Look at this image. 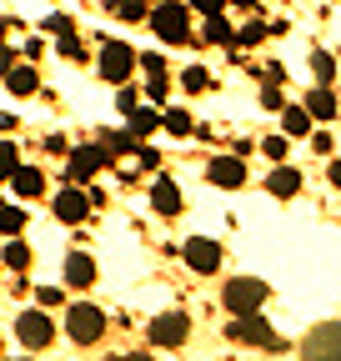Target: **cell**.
Returning a JSON list of instances; mask_svg holds the SVG:
<instances>
[{
	"mask_svg": "<svg viewBox=\"0 0 341 361\" xmlns=\"http://www.w3.org/2000/svg\"><path fill=\"white\" fill-rule=\"evenodd\" d=\"M221 301H226L231 316H246V311H261V306L271 301V286H266L261 276H231V281L221 286Z\"/></svg>",
	"mask_w": 341,
	"mask_h": 361,
	"instance_id": "cell-1",
	"label": "cell"
},
{
	"mask_svg": "<svg viewBox=\"0 0 341 361\" xmlns=\"http://www.w3.org/2000/svg\"><path fill=\"white\" fill-rule=\"evenodd\" d=\"M226 336L231 341H246V346H256V351H281L286 341L261 322V311H246V316H231V326H226Z\"/></svg>",
	"mask_w": 341,
	"mask_h": 361,
	"instance_id": "cell-2",
	"label": "cell"
},
{
	"mask_svg": "<svg viewBox=\"0 0 341 361\" xmlns=\"http://www.w3.org/2000/svg\"><path fill=\"white\" fill-rule=\"evenodd\" d=\"M151 30H156L166 45H191V16H186V6L161 0V6L151 11Z\"/></svg>",
	"mask_w": 341,
	"mask_h": 361,
	"instance_id": "cell-3",
	"label": "cell"
},
{
	"mask_svg": "<svg viewBox=\"0 0 341 361\" xmlns=\"http://www.w3.org/2000/svg\"><path fill=\"white\" fill-rule=\"evenodd\" d=\"M66 331H70L75 346H96V341L106 336V311L91 306V301H75L70 316H66Z\"/></svg>",
	"mask_w": 341,
	"mask_h": 361,
	"instance_id": "cell-4",
	"label": "cell"
},
{
	"mask_svg": "<svg viewBox=\"0 0 341 361\" xmlns=\"http://www.w3.org/2000/svg\"><path fill=\"white\" fill-rule=\"evenodd\" d=\"M96 71H101V80L125 85V75L136 71V51H131L125 40H106V45H101V61H96Z\"/></svg>",
	"mask_w": 341,
	"mask_h": 361,
	"instance_id": "cell-5",
	"label": "cell"
},
{
	"mask_svg": "<svg viewBox=\"0 0 341 361\" xmlns=\"http://www.w3.org/2000/svg\"><path fill=\"white\" fill-rule=\"evenodd\" d=\"M151 346H166V351H176V346H186L191 341V316L186 311H166V316H156L151 322Z\"/></svg>",
	"mask_w": 341,
	"mask_h": 361,
	"instance_id": "cell-6",
	"label": "cell"
},
{
	"mask_svg": "<svg viewBox=\"0 0 341 361\" xmlns=\"http://www.w3.org/2000/svg\"><path fill=\"white\" fill-rule=\"evenodd\" d=\"M16 336H20L25 351H46V346L56 341V326H51L46 311H20V316H16Z\"/></svg>",
	"mask_w": 341,
	"mask_h": 361,
	"instance_id": "cell-7",
	"label": "cell"
},
{
	"mask_svg": "<svg viewBox=\"0 0 341 361\" xmlns=\"http://www.w3.org/2000/svg\"><path fill=\"white\" fill-rule=\"evenodd\" d=\"M101 166H106V151L101 146H75L70 156H66V180H96L101 176Z\"/></svg>",
	"mask_w": 341,
	"mask_h": 361,
	"instance_id": "cell-8",
	"label": "cell"
},
{
	"mask_svg": "<svg viewBox=\"0 0 341 361\" xmlns=\"http://www.w3.org/2000/svg\"><path fill=\"white\" fill-rule=\"evenodd\" d=\"M206 180L216 191H241L246 186V161L241 156H216V161L206 166Z\"/></svg>",
	"mask_w": 341,
	"mask_h": 361,
	"instance_id": "cell-9",
	"label": "cell"
},
{
	"mask_svg": "<svg viewBox=\"0 0 341 361\" xmlns=\"http://www.w3.org/2000/svg\"><path fill=\"white\" fill-rule=\"evenodd\" d=\"M181 256H186L191 271H201V276H211V271L221 266V246H216V241H206V236H191Z\"/></svg>",
	"mask_w": 341,
	"mask_h": 361,
	"instance_id": "cell-10",
	"label": "cell"
},
{
	"mask_svg": "<svg viewBox=\"0 0 341 361\" xmlns=\"http://www.w3.org/2000/svg\"><path fill=\"white\" fill-rule=\"evenodd\" d=\"M85 216H91V201H85V191H80L75 180H70V186L56 196V221H66V226H80Z\"/></svg>",
	"mask_w": 341,
	"mask_h": 361,
	"instance_id": "cell-11",
	"label": "cell"
},
{
	"mask_svg": "<svg viewBox=\"0 0 341 361\" xmlns=\"http://www.w3.org/2000/svg\"><path fill=\"white\" fill-rule=\"evenodd\" d=\"M6 180H11V191H16L20 201H35V196H46V176H40L35 166H20V161H16Z\"/></svg>",
	"mask_w": 341,
	"mask_h": 361,
	"instance_id": "cell-12",
	"label": "cell"
},
{
	"mask_svg": "<svg viewBox=\"0 0 341 361\" xmlns=\"http://www.w3.org/2000/svg\"><path fill=\"white\" fill-rule=\"evenodd\" d=\"M66 286H70V291H91V286H96V261L85 256V251H75V256L66 261Z\"/></svg>",
	"mask_w": 341,
	"mask_h": 361,
	"instance_id": "cell-13",
	"label": "cell"
},
{
	"mask_svg": "<svg viewBox=\"0 0 341 361\" xmlns=\"http://www.w3.org/2000/svg\"><path fill=\"white\" fill-rule=\"evenodd\" d=\"M151 206L161 211V216H181V186L176 180H151Z\"/></svg>",
	"mask_w": 341,
	"mask_h": 361,
	"instance_id": "cell-14",
	"label": "cell"
},
{
	"mask_svg": "<svg viewBox=\"0 0 341 361\" xmlns=\"http://www.w3.org/2000/svg\"><path fill=\"white\" fill-rule=\"evenodd\" d=\"M266 191H271V196H281V201H291L296 191H302V171H291V166H281V161H276V171L266 176Z\"/></svg>",
	"mask_w": 341,
	"mask_h": 361,
	"instance_id": "cell-15",
	"label": "cell"
},
{
	"mask_svg": "<svg viewBox=\"0 0 341 361\" xmlns=\"http://www.w3.org/2000/svg\"><path fill=\"white\" fill-rule=\"evenodd\" d=\"M6 85H11V96H35V90H40V75H35V66H30V61H25V66H16V61H11Z\"/></svg>",
	"mask_w": 341,
	"mask_h": 361,
	"instance_id": "cell-16",
	"label": "cell"
},
{
	"mask_svg": "<svg viewBox=\"0 0 341 361\" xmlns=\"http://www.w3.org/2000/svg\"><path fill=\"white\" fill-rule=\"evenodd\" d=\"M306 116L311 121H336V90L331 85H316L311 96H306Z\"/></svg>",
	"mask_w": 341,
	"mask_h": 361,
	"instance_id": "cell-17",
	"label": "cell"
},
{
	"mask_svg": "<svg viewBox=\"0 0 341 361\" xmlns=\"http://www.w3.org/2000/svg\"><path fill=\"white\" fill-rule=\"evenodd\" d=\"M231 35H236V25L216 11V16H206V25H201V40L206 45H231Z\"/></svg>",
	"mask_w": 341,
	"mask_h": 361,
	"instance_id": "cell-18",
	"label": "cell"
},
{
	"mask_svg": "<svg viewBox=\"0 0 341 361\" xmlns=\"http://www.w3.org/2000/svg\"><path fill=\"white\" fill-rule=\"evenodd\" d=\"M276 111H281V130H286V135H311V116H306V106H286V101H281Z\"/></svg>",
	"mask_w": 341,
	"mask_h": 361,
	"instance_id": "cell-19",
	"label": "cell"
},
{
	"mask_svg": "<svg viewBox=\"0 0 341 361\" xmlns=\"http://www.w3.org/2000/svg\"><path fill=\"white\" fill-rule=\"evenodd\" d=\"M336 356V322H326V326H316L311 336H306V356Z\"/></svg>",
	"mask_w": 341,
	"mask_h": 361,
	"instance_id": "cell-20",
	"label": "cell"
},
{
	"mask_svg": "<svg viewBox=\"0 0 341 361\" xmlns=\"http://www.w3.org/2000/svg\"><path fill=\"white\" fill-rule=\"evenodd\" d=\"M125 116H131V135H151L156 126H161V116H156V106H131V111H125Z\"/></svg>",
	"mask_w": 341,
	"mask_h": 361,
	"instance_id": "cell-21",
	"label": "cell"
},
{
	"mask_svg": "<svg viewBox=\"0 0 341 361\" xmlns=\"http://www.w3.org/2000/svg\"><path fill=\"white\" fill-rule=\"evenodd\" d=\"M0 261H6L11 271H25V266L35 261V251H30V246H25L20 236H11V246H6V251H0Z\"/></svg>",
	"mask_w": 341,
	"mask_h": 361,
	"instance_id": "cell-22",
	"label": "cell"
},
{
	"mask_svg": "<svg viewBox=\"0 0 341 361\" xmlns=\"http://www.w3.org/2000/svg\"><path fill=\"white\" fill-rule=\"evenodd\" d=\"M161 126H166L170 135H191V130H196L191 111H166V116H161Z\"/></svg>",
	"mask_w": 341,
	"mask_h": 361,
	"instance_id": "cell-23",
	"label": "cell"
},
{
	"mask_svg": "<svg viewBox=\"0 0 341 361\" xmlns=\"http://www.w3.org/2000/svg\"><path fill=\"white\" fill-rule=\"evenodd\" d=\"M0 231H6V236H20V231H25V211H20V206H0Z\"/></svg>",
	"mask_w": 341,
	"mask_h": 361,
	"instance_id": "cell-24",
	"label": "cell"
},
{
	"mask_svg": "<svg viewBox=\"0 0 341 361\" xmlns=\"http://www.w3.org/2000/svg\"><path fill=\"white\" fill-rule=\"evenodd\" d=\"M311 71H316L321 85H331V80H336V56H331V51H316V56H311Z\"/></svg>",
	"mask_w": 341,
	"mask_h": 361,
	"instance_id": "cell-25",
	"label": "cell"
},
{
	"mask_svg": "<svg viewBox=\"0 0 341 361\" xmlns=\"http://www.w3.org/2000/svg\"><path fill=\"white\" fill-rule=\"evenodd\" d=\"M266 35H271V30H266V25H261V20H251V25H241V30H236V35H231V45H261V40H266Z\"/></svg>",
	"mask_w": 341,
	"mask_h": 361,
	"instance_id": "cell-26",
	"label": "cell"
},
{
	"mask_svg": "<svg viewBox=\"0 0 341 361\" xmlns=\"http://www.w3.org/2000/svg\"><path fill=\"white\" fill-rule=\"evenodd\" d=\"M166 90H170L166 71H146V101H166Z\"/></svg>",
	"mask_w": 341,
	"mask_h": 361,
	"instance_id": "cell-27",
	"label": "cell"
},
{
	"mask_svg": "<svg viewBox=\"0 0 341 361\" xmlns=\"http://www.w3.org/2000/svg\"><path fill=\"white\" fill-rule=\"evenodd\" d=\"M56 51L66 56V61H80L85 51H80V40H75V30H61V40H56Z\"/></svg>",
	"mask_w": 341,
	"mask_h": 361,
	"instance_id": "cell-28",
	"label": "cell"
},
{
	"mask_svg": "<svg viewBox=\"0 0 341 361\" xmlns=\"http://www.w3.org/2000/svg\"><path fill=\"white\" fill-rule=\"evenodd\" d=\"M181 85H186V90H206V85H211V75H206L201 66H186V71H181Z\"/></svg>",
	"mask_w": 341,
	"mask_h": 361,
	"instance_id": "cell-29",
	"label": "cell"
},
{
	"mask_svg": "<svg viewBox=\"0 0 341 361\" xmlns=\"http://www.w3.org/2000/svg\"><path fill=\"white\" fill-rule=\"evenodd\" d=\"M261 151H266V161H286V135H266Z\"/></svg>",
	"mask_w": 341,
	"mask_h": 361,
	"instance_id": "cell-30",
	"label": "cell"
},
{
	"mask_svg": "<svg viewBox=\"0 0 341 361\" xmlns=\"http://www.w3.org/2000/svg\"><path fill=\"white\" fill-rule=\"evenodd\" d=\"M120 20L141 25V20H146V0H125V6H120Z\"/></svg>",
	"mask_w": 341,
	"mask_h": 361,
	"instance_id": "cell-31",
	"label": "cell"
},
{
	"mask_svg": "<svg viewBox=\"0 0 341 361\" xmlns=\"http://www.w3.org/2000/svg\"><path fill=\"white\" fill-rule=\"evenodd\" d=\"M20 156H16V141H0V180L11 176V166H16Z\"/></svg>",
	"mask_w": 341,
	"mask_h": 361,
	"instance_id": "cell-32",
	"label": "cell"
},
{
	"mask_svg": "<svg viewBox=\"0 0 341 361\" xmlns=\"http://www.w3.org/2000/svg\"><path fill=\"white\" fill-rule=\"evenodd\" d=\"M311 146H316L321 156H336V135H331V130H321V135H311Z\"/></svg>",
	"mask_w": 341,
	"mask_h": 361,
	"instance_id": "cell-33",
	"label": "cell"
},
{
	"mask_svg": "<svg viewBox=\"0 0 341 361\" xmlns=\"http://www.w3.org/2000/svg\"><path fill=\"white\" fill-rule=\"evenodd\" d=\"M35 301H40V306H61V301H66V291H56V286H40V291H35Z\"/></svg>",
	"mask_w": 341,
	"mask_h": 361,
	"instance_id": "cell-34",
	"label": "cell"
},
{
	"mask_svg": "<svg viewBox=\"0 0 341 361\" xmlns=\"http://www.w3.org/2000/svg\"><path fill=\"white\" fill-rule=\"evenodd\" d=\"M191 6H196L201 16H216V11H226V0H191Z\"/></svg>",
	"mask_w": 341,
	"mask_h": 361,
	"instance_id": "cell-35",
	"label": "cell"
},
{
	"mask_svg": "<svg viewBox=\"0 0 341 361\" xmlns=\"http://www.w3.org/2000/svg\"><path fill=\"white\" fill-rule=\"evenodd\" d=\"M141 71H166V56H136Z\"/></svg>",
	"mask_w": 341,
	"mask_h": 361,
	"instance_id": "cell-36",
	"label": "cell"
},
{
	"mask_svg": "<svg viewBox=\"0 0 341 361\" xmlns=\"http://www.w3.org/2000/svg\"><path fill=\"white\" fill-rule=\"evenodd\" d=\"M261 106H266V111H276V106H281V90H276V85H266V90H261Z\"/></svg>",
	"mask_w": 341,
	"mask_h": 361,
	"instance_id": "cell-37",
	"label": "cell"
},
{
	"mask_svg": "<svg viewBox=\"0 0 341 361\" xmlns=\"http://www.w3.org/2000/svg\"><path fill=\"white\" fill-rule=\"evenodd\" d=\"M11 61H16L11 51H0V75H6V71H11Z\"/></svg>",
	"mask_w": 341,
	"mask_h": 361,
	"instance_id": "cell-38",
	"label": "cell"
},
{
	"mask_svg": "<svg viewBox=\"0 0 341 361\" xmlns=\"http://www.w3.org/2000/svg\"><path fill=\"white\" fill-rule=\"evenodd\" d=\"M231 6H256V0H231Z\"/></svg>",
	"mask_w": 341,
	"mask_h": 361,
	"instance_id": "cell-39",
	"label": "cell"
},
{
	"mask_svg": "<svg viewBox=\"0 0 341 361\" xmlns=\"http://www.w3.org/2000/svg\"><path fill=\"white\" fill-rule=\"evenodd\" d=\"M6 30H11V25H6V20H0V40H6Z\"/></svg>",
	"mask_w": 341,
	"mask_h": 361,
	"instance_id": "cell-40",
	"label": "cell"
}]
</instances>
